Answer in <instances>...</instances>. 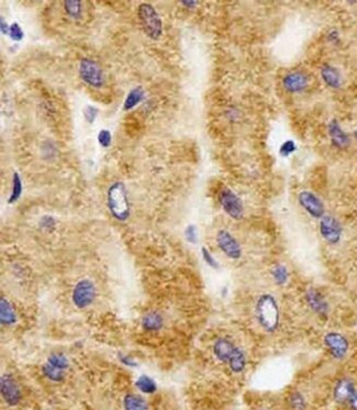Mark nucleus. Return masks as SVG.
Returning <instances> with one entry per match:
<instances>
[{"instance_id": "f257e3e1", "label": "nucleus", "mask_w": 357, "mask_h": 410, "mask_svg": "<svg viewBox=\"0 0 357 410\" xmlns=\"http://www.w3.org/2000/svg\"><path fill=\"white\" fill-rule=\"evenodd\" d=\"M255 318L258 326L267 333L278 330L280 323V309L276 297L265 293L258 296L255 303Z\"/></svg>"}, {"instance_id": "f03ea898", "label": "nucleus", "mask_w": 357, "mask_h": 410, "mask_svg": "<svg viewBox=\"0 0 357 410\" xmlns=\"http://www.w3.org/2000/svg\"><path fill=\"white\" fill-rule=\"evenodd\" d=\"M107 201L108 208L113 218H116L118 221H127L131 215V208H130L127 188L122 182H116L109 187Z\"/></svg>"}, {"instance_id": "7ed1b4c3", "label": "nucleus", "mask_w": 357, "mask_h": 410, "mask_svg": "<svg viewBox=\"0 0 357 410\" xmlns=\"http://www.w3.org/2000/svg\"><path fill=\"white\" fill-rule=\"evenodd\" d=\"M138 16L146 36L152 40H159L163 33V23L155 8L150 3H141L138 9Z\"/></svg>"}, {"instance_id": "20e7f679", "label": "nucleus", "mask_w": 357, "mask_h": 410, "mask_svg": "<svg viewBox=\"0 0 357 410\" xmlns=\"http://www.w3.org/2000/svg\"><path fill=\"white\" fill-rule=\"evenodd\" d=\"M323 344L330 355L337 361L345 359L350 351V342L344 334L337 331H330L323 336Z\"/></svg>"}, {"instance_id": "39448f33", "label": "nucleus", "mask_w": 357, "mask_h": 410, "mask_svg": "<svg viewBox=\"0 0 357 410\" xmlns=\"http://www.w3.org/2000/svg\"><path fill=\"white\" fill-rule=\"evenodd\" d=\"M96 287L90 279H80L72 293V301L78 309H84L94 303L96 298Z\"/></svg>"}, {"instance_id": "423d86ee", "label": "nucleus", "mask_w": 357, "mask_h": 410, "mask_svg": "<svg viewBox=\"0 0 357 410\" xmlns=\"http://www.w3.org/2000/svg\"><path fill=\"white\" fill-rule=\"evenodd\" d=\"M219 202L225 214L234 220H241L244 215V206L237 194L230 188H223L219 193Z\"/></svg>"}, {"instance_id": "0eeeda50", "label": "nucleus", "mask_w": 357, "mask_h": 410, "mask_svg": "<svg viewBox=\"0 0 357 410\" xmlns=\"http://www.w3.org/2000/svg\"><path fill=\"white\" fill-rule=\"evenodd\" d=\"M320 234L325 242L331 245L339 243L343 234V228L338 220L331 215H324L320 219Z\"/></svg>"}, {"instance_id": "6e6552de", "label": "nucleus", "mask_w": 357, "mask_h": 410, "mask_svg": "<svg viewBox=\"0 0 357 410\" xmlns=\"http://www.w3.org/2000/svg\"><path fill=\"white\" fill-rule=\"evenodd\" d=\"M79 76L86 84L94 88H100L104 83L101 68L88 58H84L79 63Z\"/></svg>"}, {"instance_id": "1a4fd4ad", "label": "nucleus", "mask_w": 357, "mask_h": 410, "mask_svg": "<svg viewBox=\"0 0 357 410\" xmlns=\"http://www.w3.org/2000/svg\"><path fill=\"white\" fill-rule=\"evenodd\" d=\"M217 244L226 257L231 260H238L242 256V247L238 241L234 238L232 233L228 230H219L217 233Z\"/></svg>"}, {"instance_id": "9d476101", "label": "nucleus", "mask_w": 357, "mask_h": 410, "mask_svg": "<svg viewBox=\"0 0 357 410\" xmlns=\"http://www.w3.org/2000/svg\"><path fill=\"white\" fill-rule=\"evenodd\" d=\"M304 300L311 312L320 318H326L330 313V304L325 296L317 288L310 287L304 293Z\"/></svg>"}, {"instance_id": "9b49d317", "label": "nucleus", "mask_w": 357, "mask_h": 410, "mask_svg": "<svg viewBox=\"0 0 357 410\" xmlns=\"http://www.w3.org/2000/svg\"><path fill=\"white\" fill-rule=\"evenodd\" d=\"M299 205L315 219H321L325 215V207L319 197L311 192L303 191L298 195Z\"/></svg>"}, {"instance_id": "f8f14e48", "label": "nucleus", "mask_w": 357, "mask_h": 410, "mask_svg": "<svg viewBox=\"0 0 357 410\" xmlns=\"http://www.w3.org/2000/svg\"><path fill=\"white\" fill-rule=\"evenodd\" d=\"M0 390H1V396L6 404L9 406H16L20 403L22 394H21L18 383L16 382L12 375H2L1 381H0Z\"/></svg>"}, {"instance_id": "ddd939ff", "label": "nucleus", "mask_w": 357, "mask_h": 410, "mask_svg": "<svg viewBox=\"0 0 357 410\" xmlns=\"http://www.w3.org/2000/svg\"><path fill=\"white\" fill-rule=\"evenodd\" d=\"M355 383L348 377H342L335 383L333 388V398L339 405H347L356 391Z\"/></svg>"}, {"instance_id": "4468645a", "label": "nucleus", "mask_w": 357, "mask_h": 410, "mask_svg": "<svg viewBox=\"0 0 357 410\" xmlns=\"http://www.w3.org/2000/svg\"><path fill=\"white\" fill-rule=\"evenodd\" d=\"M282 85L288 93H301L308 86V77L301 72H293L287 74L282 79Z\"/></svg>"}, {"instance_id": "2eb2a0df", "label": "nucleus", "mask_w": 357, "mask_h": 410, "mask_svg": "<svg viewBox=\"0 0 357 410\" xmlns=\"http://www.w3.org/2000/svg\"><path fill=\"white\" fill-rule=\"evenodd\" d=\"M235 348L237 347L234 343L228 338H219L213 344L212 352L218 361L222 362V363H228Z\"/></svg>"}, {"instance_id": "dca6fc26", "label": "nucleus", "mask_w": 357, "mask_h": 410, "mask_svg": "<svg viewBox=\"0 0 357 410\" xmlns=\"http://www.w3.org/2000/svg\"><path fill=\"white\" fill-rule=\"evenodd\" d=\"M328 131L331 141H332V144L337 146V148L345 149L351 144L350 137L342 130L341 126H339V123L337 120H332V121L329 123Z\"/></svg>"}, {"instance_id": "f3484780", "label": "nucleus", "mask_w": 357, "mask_h": 410, "mask_svg": "<svg viewBox=\"0 0 357 410\" xmlns=\"http://www.w3.org/2000/svg\"><path fill=\"white\" fill-rule=\"evenodd\" d=\"M321 77L324 83L331 88H338L342 84L341 75H339L338 71L335 67L328 65V64L322 66Z\"/></svg>"}, {"instance_id": "a211bd4d", "label": "nucleus", "mask_w": 357, "mask_h": 410, "mask_svg": "<svg viewBox=\"0 0 357 410\" xmlns=\"http://www.w3.org/2000/svg\"><path fill=\"white\" fill-rule=\"evenodd\" d=\"M0 321L2 326H12L17 322L15 309L5 297H2L0 300Z\"/></svg>"}, {"instance_id": "6ab92c4d", "label": "nucleus", "mask_w": 357, "mask_h": 410, "mask_svg": "<svg viewBox=\"0 0 357 410\" xmlns=\"http://www.w3.org/2000/svg\"><path fill=\"white\" fill-rule=\"evenodd\" d=\"M164 326V318L159 312H152L146 313L142 319V327L145 331L156 332L160 330Z\"/></svg>"}, {"instance_id": "aec40b11", "label": "nucleus", "mask_w": 357, "mask_h": 410, "mask_svg": "<svg viewBox=\"0 0 357 410\" xmlns=\"http://www.w3.org/2000/svg\"><path fill=\"white\" fill-rule=\"evenodd\" d=\"M246 362L247 360H246V355L244 351H243L242 349L237 347L234 350L232 356L230 357L228 364H229L230 370L232 371L233 373L240 374L245 370Z\"/></svg>"}, {"instance_id": "412c9836", "label": "nucleus", "mask_w": 357, "mask_h": 410, "mask_svg": "<svg viewBox=\"0 0 357 410\" xmlns=\"http://www.w3.org/2000/svg\"><path fill=\"white\" fill-rule=\"evenodd\" d=\"M144 97H145V90L143 89V87L138 86V87L133 88L131 92L128 94L127 98H125V100L123 102V110L129 111L133 109L138 103H140L143 99H144Z\"/></svg>"}, {"instance_id": "4be33fe9", "label": "nucleus", "mask_w": 357, "mask_h": 410, "mask_svg": "<svg viewBox=\"0 0 357 410\" xmlns=\"http://www.w3.org/2000/svg\"><path fill=\"white\" fill-rule=\"evenodd\" d=\"M124 410H149V406L143 397L136 394H128L123 398Z\"/></svg>"}, {"instance_id": "5701e85b", "label": "nucleus", "mask_w": 357, "mask_h": 410, "mask_svg": "<svg viewBox=\"0 0 357 410\" xmlns=\"http://www.w3.org/2000/svg\"><path fill=\"white\" fill-rule=\"evenodd\" d=\"M271 275H272L274 283L278 285V286H284V285L288 283L289 277H290L288 267L284 264L274 265V267L271 271Z\"/></svg>"}, {"instance_id": "b1692460", "label": "nucleus", "mask_w": 357, "mask_h": 410, "mask_svg": "<svg viewBox=\"0 0 357 410\" xmlns=\"http://www.w3.org/2000/svg\"><path fill=\"white\" fill-rule=\"evenodd\" d=\"M41 370H42L43 375L52 382H55V383L62 382L65 377V371L55 368V366L51 365L50 363H47V362L45 364H43Z\"/></svg>"}, {"instance_id": "393cba45", "label": "nucleus", "mask_w": 357, "mask_h": 410, "mask_svg": "<svg viewBox=\"0 0 357 410\" xmlns=\"http://www.w3.org/2000/svg\"><path fill=\"white\" fill-rule=\"evenodd\" d=\"M288 405L291 410H307L308 407L306 397L299 390L290 392L288 397Z\"/></svg>"}, {"instance_id": "a878e982", "label": "nucleus", "mask_w": 357, "mask_h": 410, "mask_svg": "<svg viewBox=\"0 0 357 410\" xmlns=\"http://www.w3.org/2000/svg\"><path fill=\"white\" fill-rule=\"evenodd\" d=\"M136 385L138 390L142 391L143 394H154L156 390H158V385H156L154 379L147 376V375H141L138 378Z\"/></svg>"}, {"instance_id": "bb28decb", "label": "nucleus", "mask_w": 357, "mask_h": 410, "mask_svg": "<svg viewBox=\"0 0 357 410\" xmlns=\"http://www.w3.org/2000/svg\"><path fill=\"white\" fill-rule=\"evenodd\" d=\"M21 194H22V180H21L19 173L14 172V175H12L11 194L9 196V199H8V202H9V204H14V202H16L21 197Z\"/></svg>"}, {"instance_id": "cd10ccee", "label": "nucleus", "mask_w": 357, "mask_h": 410, "mask_svg": "<svg viewBox=\"0 0 357 410\" xmlns=\"http://www.w3.org/2000/svg\"><path fill=\"white\" fill-rule=\"evenodd\" d=\"M46 362L62 371H66L69 365L68 359L63 354V353H52Z\"/></svg>"}, {"instance_id": "c85d7f7f", "label": "nucleus", "mask_w": 357, "mask_h": 410, "mask_svg": "<svg viewBox=\"0 0 357 410\" xmlns=\"http://www.w3.org/2000/svg\"><path fill=\"white\" fill-rule=\"evenodd\" d=\"M64 8L66 14L72 18H79L81 16V3L79 0H67L64 1Z\"/></svg>"}, {"instance_id": "c756f323", "label": "nucleus", "mask_w": 357, "mask_h": 410, "mask_svg": "<svg viewBox=\"0 0 357 410\" xmlns=\"http://www.w3.org/2000/svg\"><path fill=\"white\" fill-rule=\"evenodd\" d=\"M201 255H202L203 261L206 262V264L209 267H211V269H213V270L219 269V267H220L219 263H218V261L216 260V257L212 255V253L209 251V250L206 247L201 248Z\"/></svg>"}, {"instance_id": "7c9ffc66", "label": "nucleus", "mask_w": 357, "mask_h": 410, "mask_svg": "<svg viewBox=\"0 0 357 410\" xmlns=\"http://www.w3.org/2000/svg\"><path fill=\"white\" fill-rule=\"evenodd\" d=\"M184 234H185V239L187 240V242H189L191 244H197L198 230L195 224H189V226H187V228L185 229Z\"/></svg>"}, {"instance_id": "2f4dec72", "label": "nucleus", "mask_w": 357, "mask_h": 410, "mask_svg": "<svg viewBox=\"0 0 357 410\" xmlns=\"http://www.w3.org/2000/svg\"><path fill=\"white\" fill-rule=\"evenodd\" d=\"M296 150H297V146H296L295 142L293 140H287L280 145L279 154L281 155V156L286 157V156H289V155L293 154L294 152H296Z\"/></svg>"}, {"instance_id": "473e14b6", "label": "nucleus", "mask_w": 357, "mask_h": 410, "mask_svg": "<svg viewBox=\"0 0 357 410\" xmlns=\"http://www.w3.org/2000/svg\"><path fill=\"white\" fill-rule=\"evenodd\" d=\"M9 37L12 39L14 41L19 42L22 40L24 38V33H23V30L21 29V27L19 25V23L14 22L10 25V32H9Z\"/></svg>"}, {"instance_id": "72a5a7b5", "label": "nucleus", "mask_w": 357, "mask_h": 410, "mask_svg": "<svg viewBox=\"0 0 357 410\" xmlns=\"http://www.w3.org/2000/svg\"><path fill=\"white\" fill-rule=\"evenodd\" d=\"M111 140H112L111 132L109 130L103 129V130H101L98 133V142L102 148H109L111 144Z\"/></svg>"}, {"instance_id": "f704fd0d", "label": "nucleus", "mask_w": 357, "mask_h": 410, "mask_svg": "<svg viewBox=\"0 0 357 410\" xmlns=\"http://www.w3.org/2000/svg\"><path fill=\"white\" fill-rule=\"evenodd\" d=\"M99 110L94 106H87L84 109V117L88 123H94L97 118Z\"/></svg>"}, {"instance_id": "c9c22d12", "label": "nucleus", "mask_w": 357, "mask_h": 410, "mask_svg": "<svg viewBox=\"0 0 357 410\" xmlns=\"http://www.w3.org/2000/svg\"><path fill=\"white\" fill-rule=\"evenodd\" d=\"M119 360L122 364H124L125 366H128V368H137L138 363L136 361H134L132 357H130L129 355H125V354H119Z\"/></svg>"}, {"instance_id": "e433bc0d", "label": "nucleus", "mask_w": 357, "mask_h": 410, "mask_svg": "<svg viewBox=\"0 0 357 410\" xmlns=\"http://www.w3.org/2000/svg\"><path fill=\"white\" fill-rule=\"evenodd\" d=\"M41 224H42V227H44L46 229L53 228L55 226V220L54 218L49 217V215H44V217L41 219Z\"/></svg>"}, {"instance_id": "4c0bfd02", "label": "nucleus", "mask_w": 357, "mask_h": 410, "mask_svg": "<svg viewBox=\"0 0 357 410\" xmlns=\"http://www.w3.org/2000/svg\"><path fill=\"white\" fill-rule=\"evenodd\" d=\"M0 30H1V32L3 34H8V36H9L10 27H9V25H8L7 21L5 20V18H3V17H1V18H0Z\"/></svg>"}, {"instance_id": "58836bf2", "label": "nucleus", "mask_w": 357, "mask_h": 410, "mask_svg": "<svg viewBox=\"0 0 357 410\" xmlns=\"http://www.w3.org/2000/svg\"><path fill=\"white\" fill-rule=\"evenodd\" d=\"M348 407L351 408V410H357V390L355 391V394L352 396V398L348 401Z\"/></svg>"}, {"instance_id": "ea45409f", "label": "nucleus", "mask_w": 357, "mask_h": 410, "mask_svg": "<svg viewBox=\"0 0 357 410\" xmlns=\"http://www.w3.org/2000/svg\"><path fill=\"white\" fill-rule=\"evenodd\" d=\"M181 3L188 8H194L198 2L197 1H181Z\"/></svg>"}, {"instance_id": "a19ab883", "label": "nucleus", "mask_w": 357, "mask_h": 410, "mask_svg": "<svg viewBox=\"0 0 357 410\" xmlns=\"http://www.w3.org/2000/svg\"><path fill=\"white\" fill-rule=\"evenodd\" d=\"M337 37H338V34H337V31H332V32L330 33V39H331V40H335V39H337Z\"/></svg>"}, {"instance_id": "79ce46f5", "label": "nucleus", "mask_w": 357, "mask_h": 410, "mask_svg": "<svg viewBox=\"0 0 357 410\" xmlns=\"http://www.w3.org/2000/svg\"><path fill=\"white\" fill-rule=\"evenodd\" d=\"M354 136H355V137H356V140H357V130L354 132Z\"/></svg>"}, {"instance_id": "37998d69", "label": "nucleus", "mask_w": 357, "mask_h": 410, "mask_svg": "<svg viewBox=\"0 0 357 410\" xmlns=\"http://www.w3.org/2000/svg\"><path fill=\"white\" fill-rule=\"evenodd\" d=\"M259 410H266V409H259Z\"/></svg>"}]
</instances>
